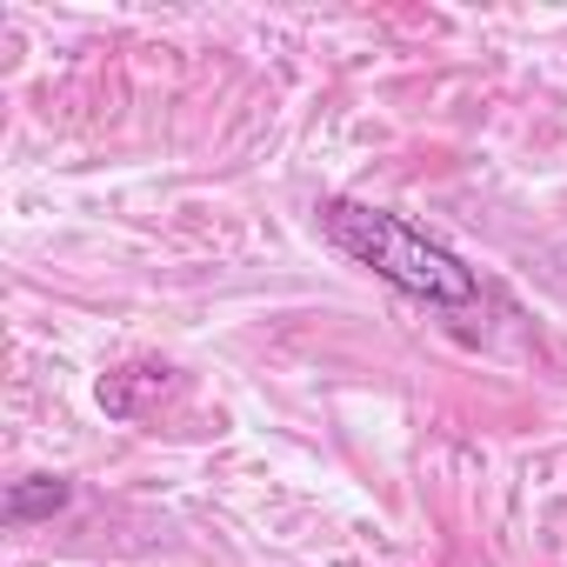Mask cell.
Here are the masks:
<instances>
[{
    "label": "cell",
    "mask_w": 567,
    "mask_h": 567,
    "mask_svg": "<svg viewBox=\"0 0 567 567\" xmlns=\"http://www.w3.org/2000/svg\"><path fill=\"white\" fill-rule=\"evenodd\" d=\"M321 234L334 254H348L354 267H368L374 280H388L394 295L434 308V315H467L481 308V274L447 247L434 240L427 227L388 214V207H368V200H321Z\"/></svg>",
    "instance_id": "obj_1"
},
{
    "label": "cell",
    "mask_w": 567,
    "mask_h": 567,
    "mask_svg": "<svg viewBox=\"0 0 567 567\" xmlns=\"http://www.w3.org/2000/svg\"><path fill=\"white\" fill-rule=\"evenodd\" d=\"M68 507H74V481H61V474H21V481H8L0 520H8V527H34V520H54Z\"/></svg>",
    "instance_id": "obj_2"
}]
</instances>
